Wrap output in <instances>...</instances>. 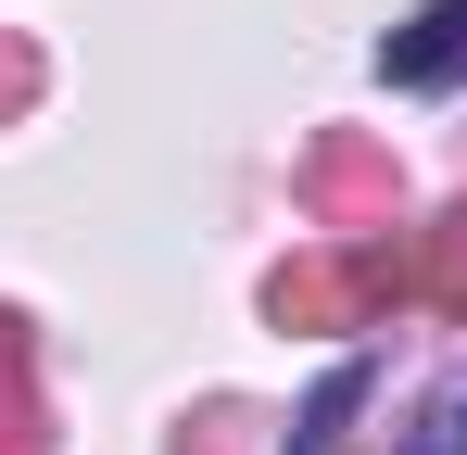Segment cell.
<instances>
[{
  "label": "cell",
  "instance_id": "6da1fadb",
  "mask_svg": "<svg viewBox=\"0 0 467 455\" xmlns=\"http://www.w3.org/2000/svg\"><path fill=\"white\" fill-rule=\"evenodd\" d=\"M391 291H404V253H391V240H354V253H291V266L265 279V316L341 342V329H367Z\"/></svg>",
  "mask_w": 467,
  "mask_h": 455
},
{
  "label": "cell",
  "instance_id": "7a4b0ae2",
  "mask_svg": "<svg viewBox=\"0 0 467 455\" xmlns=\"http://www.w3.org/2000/svg\"><path fill=\"white\" fill-rule=\"evenodd\" d=\"M304 216L316 228H391V152L367 127H328L304 152Z\"/></svg>",
  "mask_w": 467,
  "mask_h": 455
},
{
  "label": "cell",
  "instance_id": "3957f363",
  "mask_svg": "<svg viewBox=\"0 0 467 455\" xmlns=\"http://www.w3.org/2000/svg\"><path fill=\"white\" fill-rule=\"evenodd\" d=\"M379 76H391V89H455V76H467V0H430L417 26H391Z\"/></svg>",
  "mask_w": 467,
  "mask_h": 455
},
{
  "label": "cell",
  "instance_id": "277c9868",
  "mask_svg": "<svg viewBox=\"0 0 467 455\" xmlns=\"http://www.w3.org/2000/svg\"><path fill=\"white\" fill-rule=\"evenodd\" d=\"M404 291L430 303V316H467V203L417 228V253H404Z\"/></svg>",
  "mask_w": 467,
  "mask_h": 455
},
{
  "label": "cell",
  "instance_id": "5b68a950",
  "mask_svg": "<svg viewBox=\"0 0 467 455\" xmlns=\"http://www.w3.org/2000/svg\"><path fill=\"white\" fill-rule=\"evenodd\" d=\"M0 455H38V367H26V316L0 303Z\"/></svg>",
  "mask_w": 467,
  "mask_h": 455
},
{
  "label": "cell",
  "instance_id": "8992f818",
  "mask_svg": "<svg viewBox=\"0 0 467 455\" xmlns=\"http://www.w3.org/2000/svg\"><path fill=\"white\" fill-rule=\"evenodd\" d=\"M354 405H367V367H328V392L304 405V430H291V455H341V430H354Z\"/></svg>",
  "mask_w": 467,
  "mask_h": 455
},
{
  "label": "cell",
  "instance_id": "52a82bcc",
  "mask_svg": "<svg viewBox=\"0 0 467 455\" xmlns=\"http://www.w3.org/2000/svg\"><path fill=\"white\" fill-rule=\"evenodd\" d=\"M404 455H467V367L417 405V430H404Z\"/></svg>",
  "mask_w": 467,
  "mask_h": 455
},
{
  "label": "cell",
  "instance_id": "ba28073f",
  "mask_svg": "<svg viewBox=\"0 0 467 455\" xmlns=\"http://www.w3.org/2000/svg\"><path fill=\"white\" fill-rule=\"evenodd\" d=\"M26 101H38V51H26V38H0V127H13Z\"/></svg>",
  "mask_w": 467,
  "mask_h": 455
}]
</instances>
